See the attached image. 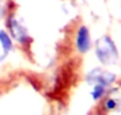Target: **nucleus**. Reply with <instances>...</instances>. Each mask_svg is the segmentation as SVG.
Returning a JSON list of instances; mask_svg holds the SVG:
<instances>
[{
	"label": "nucleus",
	"mask_w": 121,
	"mask_h": 115,
	"mask_svg": "<svg viewBox=\"0 0 121 115\" xmlns=\"http://www.w3.org/2000/svg\"><path fill=\"white\" fill-rule=\"evenodd\" d=\"M78 45H79V48L82 50H86L88 48V35H87V31H86V28H82L80 30V33H79V37H78Z\"/></svg>",
	"instance_id": "obj_1"
}]
</instances>
